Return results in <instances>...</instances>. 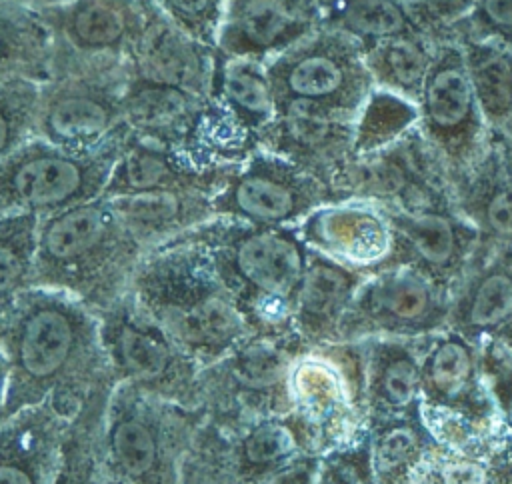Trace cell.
Returning <instances> with one entry per match:
<instances>
[{"label":"cell","mask_w":512,"mask_h":484,"mask_svg":"<svg viewBox=\"0 0 512 484\" xmlns=\"http://www.w3.org/2000/svg\"><path fill=\"white\" fill-rule=\"evenodd\" d=\"M214 94L256 140L276 114L266 62L218 56Z\"/></svg>","instance_id":"obj_31"},{"label":"cell","mask_w":512,"mask_h":484,"mask_svg":"<svg viewBox=\"0 0 512 484\" xmlns=\"http://www.w3.org/2000/svg\"><path fill=\"white\" fill-rule=\"evenodd\" d=\"M320 458L316 454H304L256 484H316Z\"/></svg>","instance_id":"obj_42"},{"label":"cell","mask_w":512,"mask_h":484,"mask_svg":"<svg viewBox=\"0 0 512 484\" xmlns=\"http://www.w3.org/2000/svg\"><path fill=\"white\" fill-rule=\"evenodd\" d=\"M508 124H512V120H510ZM498 164H500L502 172L506 174V178L512 182V142L508 144V150H504V154H502V158H500Z\"/></svg>","instance_id":"obj_46"},{"label":"cell","mask_w":512,"mask_h":484,"mask_svg":"<svg viewBox=\"0 0 512 484\" xmlns=\"http://www.w3.org/2000/svg\"><path fill=\"white\" fill-rule=\"evenodd\" d=\"M100 334L116 384L200 408V364L152 322L128 294L100 314Z\"/></svg>","instance_id":"obj_13"},{"label":"cell","mask_w":512,"mask_h":484,"mask_svg":"<svg viewBox=\"0 0 512 484\" xmlns=\"http://www.w3.org/2000/svg\"><path fill=\"white\" fill-rule=\"evenodd\" d=\"M4 396H6V364L0 352V420L4 418Z\"/></svg>","instance_id":"obj_47"},{"label":"cell","mask_w":512,"mask_h":484,"mask_svg":"<svg viewBox=\"0 0 512 484\" xmlns=\"http://www.w3.org/2000/svg\"><path fill=\"white\" fill-rule=\"evenodd\" d=\"M416 108L424 140L430 142L432 154L454 192L480 164L488 128L470 84L460 42L434 46Z\"/></svg>","instance_id":"obj_14"},{"label":"cell","mask_w":512,"mask_h":484,"mask_svg":"<svg viewBox=\"0 0 512 484\" xmlns=\"http://www.w3.org/2000/svg\"><path fill=\"white\" fill-rule=\"evenodd\" d=\"M494 442L488 446L438 442L422 460L412 484H488V454Z\"/></svg>","instance_id":"obj_38"},{"label":"cell","mask_w":512,"mask_h":484,"mask_svg":"<svg viewBox=\"0 0 512 484\" xmlns=\"http://www.w3.org/2000/svg\"><path fill=\"white\" fill-rule=\"evenodd\" d=\"M488 340H494L512 358V320L504 328H500L496 334H492Z\"/></svg>","instance_id":"obj_44"},{"label":"cell","mask_w":512,"mask_h":484,"mask_svg":"<svg viewBox=\"0 0 512 484\" xmlns=\"http://www.w3.org/2000/svg\"><path fill=\"white\" fill-rule=\"evenodd\" d=\"M326 24L352 34L364 46L418 34L408 6L394 0H328Z\"/></svg>","instance_id":"obj_33"},{"label":"cell","mask_w":512,"mask_h":484,"mask_svg":"<svg viewBox=\"0 0 512 484\" xmlns=\"http://www.w3.org/2000/svg\"><path fill=\"white\" fill-rule=\"evenodd\" d=\"M186 234L234 296L252 334L294 332V302L310 254L298 226L212 218Z\"/></svg>","instance_id":"obj_3"},{"label":"cell","mask_w":512,"mask_h":484,"mask_svg":"<svg viewBox=\"0 0 512 484\" xmlns=\"http://www.w3.org/2000/svg\"><path fill=\"white\" fill-rule=\"evenodd\" d=\"M230 168H200L176 150L130 134L120 146L102 196L154 190H208L216 194Z\"/></svg>","instance_id":"obj_23"},{"label":"cell","mask_w":512,"mask_h":484,"mask_svg":"<svg viewBox=\"0 0 512 484\" xmlns=\"http://www.w3.org/2000/svg\"><path fill=\"white\" fill-rule=\"evenodd\" d=\"M36 12L52 36V78L96 76L126 82L144 26V0H70Z\"/></svg>","instance_id":"obj_10"},{"label":"cell","mask_w":512,"mask_h":484,"mask_svg":"<svg viewBox=\"0 0 512 484\" xmlns=\"http://www.w3.org/2000/svg\"><path fill=\"white\" fill-rule=\"evenodd\" d=\"M144 254L100 196L40 218L32 286L60 290L102 314L128 294Z\"/></svg>","instance_id":"obj_4"},{"label":"cell","mask_w":512,"mask_h":484,"mask_svg":"<svg viewBox=\"0 0 512 484\" xmlns=\"http://www.w3.org/2000/svg\"><path fill=\"white\" fill-rule=\"evenodd\" d=\"M38 224L36 214L0 216V304L32 286Z\"/></svg>","instance_id":"obj_34"},{"label":"cell","mask_w":512,"mask_h":484,"mask_svg":"<svg viewBox=\"0 0 512 484\" xmlns=\"http://www.w3.org/2000/svg\"><path fill=\"white\" fill-rule=\"evenodd\" d=\"M472 34L492 38L512 50V0H472Z\"/></svg>","instance_id":"obj_41"},{"label":"cell","mask_w":512,"mask_h":484,"mask_svg":"<svg viewBox=\"0 0 512 484\" xmlns=\"http://www.w3.org/2000/svg\"><path fill=\"white\" fill-rule=\"evenodd\" d=\"M0 352L4 418L40 404L72 418L94 390L116 384L100 314L60 290L30 286L0 304Z\"/></svg>","instance_id":"obj_1"},{"label":"cell","mask_w":512,"mask_h":484,"mask_svg":"<svg viewBox=\"0 0 512 484\" xmlns=\"http://www.w3.org/2000/svg\"><path fill=\"white\" fill-rule=\"evenodd\" d=\"M394 2H400L404 6H410V4H418V2H424V0H394Z\"/></svg>","instance_id":"obj_48"},{"label":"cell","mask_w":512,"mask_h":484,"mask_svg":"<svg viewBox=\"0 0 512 484\" xmlns=\"http://www.w3.org/2000/svg\"><path fill=\"white\" fill-rule=\"evenodd\" d=\"M374 484H412L426 454L440 440L422 412L368 428Z\"/></svg>","instance_id":"obj_28"},{"label":"cell","mask_w":512,"mask_h":484,"mask_svg":"<svg viewBox=\"0 0 512 484\" xmlns=\"http://www.w3.org/2000/svg\"><path fill=\"white\" fill-rule=\"evenodd\" d=\"M512 320V244L480 250L454 290L448 328L482 344Z\"/></svg>","instance_id":"obj_21"},{"label":"cell","mask_w":512,"mask_h":484,"mask_svg":"<svg viewBox=\"0 0 512 484\" xmlns=\"http://www.w3.org/2000/svg\"><path fill=\"white\" fill-rule=\"evenodd\" d=\"M152 6L190 38L216 50L226 0H150Z\"/></svg>","instance_id":"obj_39"},{"label":"cell","mask_w":512,"mask_h":484,"mask_svg":"<svg viewBox=\"0 0 512 484\" xmlns=\"http://www.w3.org/2000/svg\"><path fill=\"white\" fill-rule=\"evenodd\" d=\"M460 46L486 126L504 128L512 120V50L474 34L466 36Z\"/></svg>","instance_id":"obj_29"},{"label":"cell","mask_w":512,"mask_h":484,"mask_svg":"<svg viewBox=\"0 0 512 484\" xmlns=\"http://www.w3.org/2000/svg\"><path fill=\"white\" fill-rule=\"evenodd\" d=\"M70 418L50 404L0 420V484H52Z\"/></svg>","instance_id":"obj_22"},{"label":"cell","mask_w":512,"mask_h":484,"mask_svg":"<svg viewBox=\"0 0 512 484\" xmlns=\"http://www.w3.org/2000/svg\"><path fill=\"white\" fill-rule=\"evenodd\" d=\"M14 78H52V36L36 10L0 0V84Z\"/></svg>","instance_id":"obj_27"},{"label":"cell","mask_w":512,"mask_h":484,"mask_svg":"<svg viewBox=\"0 0 512 484\" xmlns=\"http://www.w3.org/2000/svg\"><path fill=\"white\" fill-rule=\"evenodd\" d=\"M204 410L116 384L104 412L100 452L106 484H178Z\"/></svg>","instance_id":"obj_5"},{"label":"cell","mask_w":512,"mask_h":484,"mask_svg":"<svg viewBox=\"0 0 512 484\" xmlns=\"http://www.w3.org/2000/svg\"><path fill=\"white\" fill-rule=\"evenodd\" d=\"M326 16L328 0H226L216 54L268 62L324 26Z\"/></svg>","instance_id":"obj_18"},{"label":"cell","mask_w":512,"mask_h":484,"mask_svg":"<svg viewBox=\"0 0 512 484\" xmlns=\"http://www.w3.org/2000/svg\"><path fill=\"white\" fill-rule=\"evenodd\" d=\"M424 338H368L364 348V404L368 428L404 418L420 408Z\"/></svg>","instance_id":"obj_20"},{"label":"cell","mask_w":512,"mask_h":484,"mask_svg":"<svg viewBox=\"0 0 512 484\" xmlns=\"http://www.w3.org/2000/svg\"><path fill=\"white\" fill-rule=\"evenodd\" d=\"M384 210L394 234V254L388 266H416L456 290L482 250L478 228L454 202L420 210Z\"/></svg>","instance_id":"obj_17"},{"label":"cell","mask_w":512,"mask_h":484,"mask_svg":"<svg viewBox=\"0 0 512 484\" xmlns=\"http://www.w3.org/2000/svg\"><path fill=\"white\" fill-rule=\"evenodd\" d=\"M308 344L296 334H250L198 376L206 418L228 434L248 422L290 412V372Z\"/></svg>","instance_id":"obj_8"},{"label":"cell","mask_w":512,"mask_h":484,"mask_svg":"<svg viewBox=\"0 0 512 484\" xmlns=\"http://www.w3.org/2000/svg\"><path fill=\"white\" fill-rule=\"evenodd\" d=\"M488 484H512V430L508 426L490 448Z\"/></svg>","instance_id":"obj_43"},{"label":"cell","mask_w":512,"mask_h":484,"mask_svg":"<svg viewBox=\"0 0 512 484\" xmlns=\"http://www.w3.org/2000/svg\"><path fill=\"white\" fill-rule=\"evenodd\" d=\"M420 408L434 436L454 446H488L506 428L484 378L480 344L450 328L424 340Z\"/></svg>","instance_id":"obj_6"},{"label":"cell","mask_w":512,"mask_h":484,"mask_svg":"<svg viewBox=\"0 0 512 484\" xmlns=\"http://www.w3.org/2000/svg\"><path fill=\"white\" fill-rule=\"evenodd\" d=\"M124 82L96 76H54L44 82L34 138L70 152H102L132 132L122 108Z\"/></svg>","instance_id":"obj_16"},{"label":"cell","mask_w":512,"mask_h":484,"mask_svg":"<svg viewBox=\"0 0 512 484\" xmlns=\"http://www.w3.org/2000/svg\"><path fill=\"white\" fill-rule=\"evenodd\" d=\"M298 232L308 248L366 274L386 268L394 254L386 210L370 200L326 202L298 224Z\"/></svg>","instance_id":"obj_19"},{"label":"cell","mask_w":512,"mask_h":484,"mask_svg":"<svg viewBox=\"0 0 512 484\" xmlns=\"http://www.w3.org/2000/svg\"><path fill=\"white\" fill-rule=\"evenodd\" d=\"M128 298L200 368L252 334L234 296L186 232L146 250Z\"/></svg>","instance_id":"obj_2"},{"label":"cell","mask_w":512,"mask_h":484,"mask_svg":"<svg viewBox=\"0 0 512 484\" xmlns=\"http://www.w3.org/2000/svg\"><path fill=\"white\" fill-rule=\"evenodd\" d=\"M208 190H154L104 196L124 228L146 248H154L214 218Z\"/></svg>","instance_id":"obj_25"},{"label":"cell","mask_w":512,"mask_h":484,"mask_svg":"<svg viewBox=\"0 0 512 484\" xmlns=\"http://www.w3.org/2000/svg\"><path fill=\"white\" fill-rule=\"evenodd\" d=\"M114 386L116 384H104L94 390L70 418L62 442L60 466L52 484H106L100 432Z\"/></svg>","instance_id":"obj_30"},{"label":"cell","mask_w":512,"mask_h":484,"mask_svg":"<svg viewBox=\"0 0 512 484\" xmlns=\"http://www.w3.org/2000/svg\"><path fill=\"white\" fill-rule=\"evenodd\" d=\"M366 276L310 248L294 302V332L308 346L336 342L340 322Z\"/></svg>","instance_id":"obj_24"},{"label":"cell","mask_w":512,"mask_h":484,"mask_svg":"<svg viewBox=\"0 0 512 484\" xmlns=\"http://www.w3.org/2000/svg\"><path fill=\"white\" fill-rule=\"evenodd\" d=\"M316 484H374L368 430L358 440L320 458Z\"/></svg>","instance_id":"obj_40"},{"label":"cell","mask_w":512,"mask_h":484,"mask_svg":"<svg viewBox=\"0 0 512 484\" xmlns=\"http://www.w3.org/2000/svg\"><path fill=\"white\" fill-rule=\"evenodd\" d=\"M274 104H312L358 120L376 84L366 48L352 34L324 24L266 62Z\"/></svg>","instance_id":"obj_9"},{"label":"cell","mask_w":512,"mask_h":484,"mask_svg":"<svg viewBox=\"0 0 512 484\" xmlns=\"http://www.w3.org/2000/svg\"><path fill=\"white\" fill-rule=\"evenodd\" d=\"M228 436L234 470L240 484H256L296 458L312 454L308 452L304 438L290 414L266 416L248 422Z\"/></svg>","instance_id":"obj_26"},{"label":"cell","mask_w":512,"mask_h":484,"mask_svg":"<svg viewBox=\"0 0 512 484\" xmlns=\"http://www.w3.org/2000/svg\"><path fill=\"white\" fill-rule=\"evenodd\" d=\"M44 82L14 78L0 84V162L34 138Z\"/></svg>","instance_id":"obj_37"},{"label":"cell","mask_w":512,"mask_h":484,"mask_svg":"<svg viewBox=\"0 0 512 484\" xmlns=\"http://www.w3.org/2000/svg\"><path fill=\"white\" fill-rule=\"evenodd\" d=\"M32 10H46V8H54V6H60V4H66L70 0H16Z\"/></svg>","instance_id":"obj_45"},{"label":"cell","mask_w":512,"mask_h":484,"mask_svg":"<svg viewBox=\"0 0 512 484\" xmlns=\"http://www.w3.org/2000/svg\"><path fill=\"white\" fill-rule=\"evenodd\" d=\"M334 202L330 188L292 160L256 148L232 166L212 196L214 218L254 226H298L318 206Z\"/></svg>","instance_id":"obj_15"},{"label":"cell","mask_w":512,"mask_h":484,"mask_svg":"<svg viewBox=\"0 0 512 484\" xmlns=\"http://www.w3.org/2000/svg\"><path fill=\"white\" fill-rule=\"evenodd\" d=\"M366 48V64L376 88L394 92L410 102H418L432 50L418 34L378 40Z\"/></svg>","instance_id":"obj_32"},{"label":"cell","mask_w":512,"mask_h":484,"mask_svg":"<svg viewBox=\"0 0 512 484\" xmlns=\"http://www.w3.org/2000/svg\"><path fill=\"white\" fill-rule=\"evenodd\" d=\"M414 122H418L414 102L394 92L374 88L356 122L354 156L370 154L396 142Z\"/></svg>","instance_id":"obj_35"},{"label":"cell","mask_w":512,"mask_h":484,"mask_svg":"<svg viewBox=\"0 0 512 484\" xmlns=\"http://www.w3.org/2000/svg\"><path fill=\"white\" fill-rule=\"evenodd\" d=\"M122 144L82 154L42 138L28 140L0 162V216L36 214L44 218L100 198Z\"/></svg>","instance_id":"obj_11"},{"label":"cell","mask_w":512,"mask_h":484,"mask_svg":"<svg viewBox=\"0 0 512 484\" xmlns=\"http://www.w3.org/2000/svg\"><path fill=\"white\" fill-rule=\"evenodd\" d=\"M290 418L308 452L324 456L368 430L362 342L308 346L290 372Z\"/></svg>","instance_id":"obj_7"},{"label":"cell","mask_w":512,"mask_h":484,"mask_svg":"<svg viewBox=\"0 0 512 484\" xmlns=\"http://www.w3.org/2000/svg\"><path fill=\"white\" fill-rule=\"evenodd\" d=\"M454 288L410 264L366 276L350 302L336 342L368 338H424L448 328Z\"/></svg>","instance_id":"obj_12"},{"label":"cell","mask_w":512,"mask_h":484,"mask_svg":"<svg viewBox=\"0 0 512 484\" xmlns=\"http://www.w3.org/2000/svg\"><path fill=\"white\" fill-rule=\"evenodd\" d=\"M178 484H240L230 450V436L204 420L180 466Z\"/></svg>","instance_id":"obj_36"}]
</instances>
